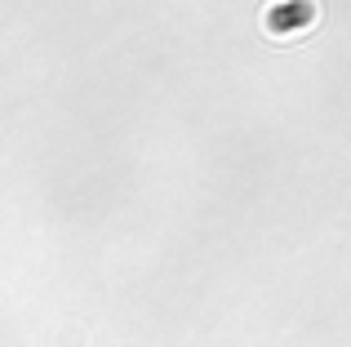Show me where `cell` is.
Here are the masks:
<instances>
[{"label": "cell", "instance_id": "cell-1", "mask_svg": "<svg viewBox=\"0 0 351 347\" xmlns=\"http://www.w3.org/2000/svg\"><path fill=\"white\" fill-rule=\"evenodd\" d=\"M316 18V5L311 0H280V5L267 9V32L271 36H285V32H298Z\"/></svg>", "mask_w": 351, "mask_h": 347}]
</instances>
